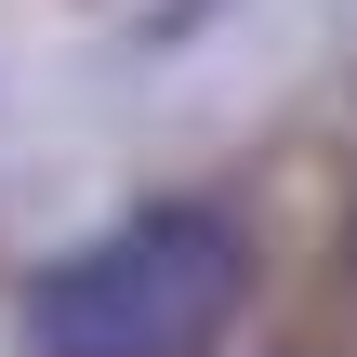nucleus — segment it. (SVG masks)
<instances>
[{
	"instance_id": "f257e3e1",
	"label": "nucleus",
	"mask_w": 357,
	"mask_h": 357,
	"mask_svg": "<svg viewBox=\"0 0 357 357\" xmlns=\"http://www.w3.org/2000/svg\"><path fill=\"white\" fill-rule=\"evenodd\" d=\"M238 305H252V238L199 199H159V212L79 238L66 265H40L13 331H26V357H199L238 331Z\"/></svg>"
}]
</instances>
